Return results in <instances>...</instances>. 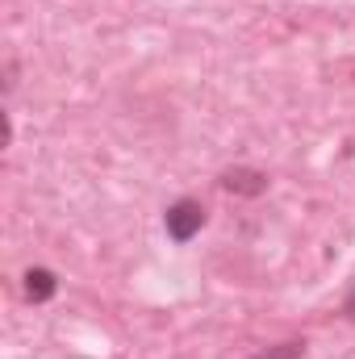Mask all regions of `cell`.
Here are the masks:
<instances>
[{
	"label": "cell",
	"instance_id": "obj_2",
	"mask_svg": "<svg viewBox=\"0 0 355 359\" xmlns=\"http://www.w3.org/2000/svg\"><path fill=\"white\" fill-rule=\"evenodd\" d=\"M217 184L230 192V196H264L267 192V172H260V168H226L222 176H217Z\"/></svg>",
	"mask_w": 355,
	"mask_h": 359
},
{
	"label": "cell",
	"instance_id": "obj_6",
	"mask_svg": "<svg viewBox=\"0 0 355 359\" xmlns=\"http://www.w3.org/2000/svg\"><path fill=\"white\" fill-rule=\"evenodd\" d=\"M343 318H347V322H355V284H351V292L343 297Z\"/></svg>",
	"mask_w": 355,
	"mask_h": 359
},
{
	"label": "cell",
	"instance_id": "obj_4",
	"mask_svg": "<svg viewBox=\"0 0 355 359\" xmlns=\"http://www.w3.org/2000/svg\"><path fill=\"white\" fill-rule=\"evenodd\" d=\"M301 355H305V339H284L267 351H255L251 359H301Z\"/></svg>",
	"mask_w": 355,
	"mask_h": 359
},
{
	"label": "cell",
	"instance_id": "obj_1",
	"mask_svg": "<svg viewBox=\"0 0 355 359\" xmlns=\"http://www.w3.org/2000/svg\"><path fill=\"white\" fill-rule=\"evenodd\" d=\"M205 222H209V213H205V205L196 196H180L163 209V230H168L172 243H192L205 230Z\"/></svg>",
	"mask_w": 355,
	"mask_h": 359
},
{
	"label": "cell",
	"instance_id": "obj_3",
	"mask_svg": "<svg viewBox=\"0 0 355 359\" xmlns=\"http://www.w3.org/2000/svg\"><path fill=\"white\" fill-rule=\"evenodd\" d=\"M59 292V276L51 268H29L25 271V297L34 301V305H42V301H51Z\"/></svg>",
	"mask_w": 355,
	"mask_h": 359
},
{
	"label": "cell",
	"instance_id": "obj_5",
	"mask_svg": "<svg viewBox=\"0 0 355 359\" xmlns=\"http://www.w3.org/2000/svg\"><path fill=\"white\" fill-rule=\"evenodd\" d=\"M13 88H17V63L8 59V63H4V92H13Z\"/></svg>",
	"mask_w": 355,
	"mask_h": 359
}]
</instances>
